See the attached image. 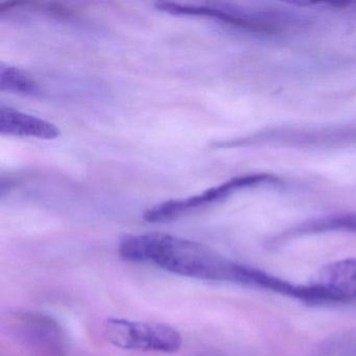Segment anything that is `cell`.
<instances>
[{
	"label": "cell",
	"mask_w": 356,
	"mask_h": 356,
	"mask_svg": "<svg viewBox=\"0 0 356 356\" xmlns=\"http://www.w3.org/2000/svg\"><path fill=\"white\" fill-rule=\"evenodd\" d=\"M124 261L152 262L158 268L200 280L220 281L255 287L259 270L232 261L213 250L164 233L127 235L118 245Z\"/></svg>",
	"instance_id": "obj_1"
},
{
	"label": "cell",
	"mask_w": 356,
	"mask_h": 356,
	"mask_svg": "<svg viewBox=\"0 0 356 356\" xmlns=\"http://www.w3.org/2000/svg\"><path fill=\"white\" fill-rule=\"evenodd\" d=\"M0 89L1 91L24 95H37L40 93L38 83L30 76L13 66L0 65Z\"/></svg>",
	"instance_id": "obj_8"
},
{
	"label": "cell",
	"mask_w": 356,
	"mask_h": 356,
	"mask_svg": "<svg viewBox=\"0 0 356 356\" xmlns=\"http://www.w3.org/2000/svg\"><path fill=\"white\" fill-rule=\"evenodd\" d=\"M330 231L356 232V213L335 214V216L314 218L289 231V234H306V233L330 232Z\"/></svg>",
	"instance_id": "obj_7"
},
{
	"label": "cell",
	"mask_w": 356,
	"mask_h": 356,
	"mask_svg": "<svg viewBox=\"0 0 356 356\" xmlns=\"http://www.w3.org/2000/svg\"><path fill=\"white\" fill-rule=\"evenodd\" d=\"M312 284L326 291L333 302L356 300V258L327 264Z\"/></svg>",
	"instance_id": "obj_5"
},
{
	"label": "cell",
	"mask_w": 356,
	"mask_h": 356,
	"mask_svg": "<svg viewBox=\"0 0 356 356\" xmlns=\"http://www.w3.org/2000/svg\"><path fill=\"white\" fill-rule=\"evenodd\" d=\"M108 341L124 350L175 353L182 346V337L170 325L109 318L105 324Z\"/></svg>",
	"instance_id": "obj_3"
},
{
	"label": "cell",
	"mask_w": 356,
	"mask_h": 356,
	"mask_svg": "<svg viewBox=\"0 0 356 356\" xmlns=\"http://www.w3.org/2000/svg\"><path fill=\"white\" fill-rule=\"evenodd\" d=\"M279 178L266 174H252L235 177L218 186L211 187L200 195L185 199L170 200L149 208L143 214L145 220L149 222H168L186 216L191 211L207 207L214 203L222 201L237 191L264 185L278 184Z\"/></svg>",
	"instance_id": "obj_2"
},
{
	"label": "cell",
	"mask_w": 356,
	"mask_h": 356,
	"mask_svg": "<svg viewBox=\"0 0 356 356\" xmlns=\"http://www.w3.org/2000/svg\"><path fill=\"white\" fill-rule=\"evenodd\" d=\"M0 133L43 140H53L60 136L56 124L3 105L0 107Z\"/></svg>",
	"instance_id": "obj_6"
},
{
	"label": "cell",
	"mask_w": 356,
	"mask_h": 356,
	"mask_svg": "<svg viewBox=\"0 0 356 356\" xmlns=\"http://www.w3.org/2000/svg\"><path fill=\"white\" fill-rule=\"evenodd\" d=\"M155 7L159 11L170 14V15L199 16V17L226 22V24H233V26H243V28L266 30V26H262L259 18L252 17L245 12L232 9L227 6L191 5V3L161 1V3H156Z\"/></svg>",
	"instance_id": "obj_4"
}]
</instances>
